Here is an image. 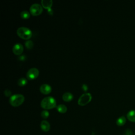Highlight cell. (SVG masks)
Listing matches in <instances>:
<instances>
[{
  "label": "cell",
  "mask_w": 135,
  "mask_h": 135,
  "mask_svg": "<svg viewBox=\"0 0 135 135\" xmlns=\"http://www.w3.org/2000/svg\"><path fill=\"white\" fill-rule=\"evenodd\" d=\"M56 100L52 97H45L41 102V107L45 110L53 109L56 107Z\"/></svg>",
  "instance_id": "cell-1"
},
{
  "label": "cell",
  "mask_w": 135,
  "mask_h": 135,
  "mask_svg": "<svg viewBox=\"0 0 135 135\" xmlns=\"http://www.w3.org/2000/svg\"><path fill=\"white\" fill-rule=\"evenodd\" d=\"M25 97L23 94H15L10 97L9 102L13 107H18L23 103Z\"/></svg>",
  "instance_id": "cell-2"
},
{
  "label": "cell",
  "mask_w": 135,
  "mask_h": 135,
  "mask_svg": "<svg viewBox=\"0 0 135 135\" xmlns=\"http://www.w3.org/2000/svg\"><path fill=\"white\" fill-rule=\"evenodd\" d=\"M16 33L19 37L24 40L30 39L32 35V32L31 30L24 26L18 28L16 31Z\"/></svg>",
  "instance_id": "cell-3"
},
{
  "label": "cell",
  "mask_w": 135,
  "mask_h": 135,
  "mask_svg": "<svg viewBox=\"0 0 135 135\" xmlns=\"http://www.w3.org/2000/svg\"><path fill=\"white\" fill-rule=\"evenodd\" d=\"M92 99V95L90 93H84L82 94L78 99V103L79 105L84 106L89 103Z\"/></svg>",
  "instance_id": "cell-4"
},
{
  "label": "cell",
  "mask_w": 135,
  "mask_h": 135,
  "mask_svg": "<svg viewBox=\"0 0 135 135\" xmlns=\"http://www.w3.org/2000/svg\"><path fill=\"white\" fill-rule=\"evenodd\" d=\"M30 11L33 16H37L41 14L43 12L42 5L37 3L33 4L30 8Z\"/></svg>",
  "instance_id": "cell-5"
},
{
  "label": "cell",
  "mask_w": 135,
  "mask_h": 135,
  "mask_svg": "<svg viewBox=\"0 0 135 135\" xmlns=\"http://www.w3.org/2000/svg\"><path fill=\"white\" fill-rule=\"evenodd\" d=\"M39 75V70L36 68H31L26 73V77L28 80H32L36 79Z\"/></svg>",
  "instance_id": "cell-6"
},
{
  "label": "cell",
  "mask_w": 135,
  "mask_h": 135,
  "mask_svg": "<svg viewBox=\"0 0 135 135\" xmlns=\"http://www.w3.org/2000/svg\"><path fill=\"white\" fill-rule=\"evenodd\" d=\"M24 50V47L22 45V44H21V43H16L13 47L12 49V51L14 53V54H15V55H21Z\"/></svg>",
  "instance_id": "cell-7"
},
{
  "label": "cell",
  "mask_w": 135,
  "mask_h": 135,
  "mask_svg": "<svg viewBox=\"0 0 135 135\" xmlns=\"http://www.w3.org/2000/svg\"><path fill=\"white\" fill-rule=\"evenodd\" d=\"M40 91L43 94H47L51 92L52 88L48 84H43L40 87Z\"/></svg>",
  "instance_id": "cell-8"
},
{
  "label": "cell",
  "mask_w": 135,
  "mask_h": 135,
  "mask_svg": "<svg viewBox=\"0 0 135 135\" xmlns=\"http://www.w3.org/2000/svg\"><path fill=\"white\" fill-rule=\"evenodd\" d=\"M41 129L44 132H47L50 129V124L46 120H43L41 121L40 124Z\"/></svg>",
  "instance_id": "cell-9"
},
{
  "label": "cell",
  "mask_w": 135,
  "mask_h": 135,
  "mask_svg": "<svg viewBox=\"0 0 135 135\" xmlns=\"http://www.w3.org/2000/svg\"><path fill=\"white\" fill-rule=\"evenodd\" d=\"M53 4V1L52 0H42L41 4L42 7L45 9H50Z\"/></svg>",
  "instance_id": "cell-10"
},
{
  "label": "cell",
  "mask_w": 135,
  "mask_h": 135,
  "mask_svg": "<svg viewBox=\"0 0 135 135\" xmlns=\"http://www.w3.org/2000/svg\"><path fill=\"white\" fill-rule=\"evenodd\" d=\"M73 94L69 92L64 93L62 95V99L65 102L71 101L73 99Z\"/></svg>",
  "instance_id": "cell-11"
},
{
  "label": "cell",
  "mask_w": 135,
  "mask_h": 135,
  "mask_svg": "<svg viewBox=\"0 0 135 135\" xmlns=\"http://www.w3.org/2000/svg\"><path fill=\"white\" fill-rule=\"evenodd\" d=\"M127 117L130 121L135 122V110H131L128 112Z\"/></svg>",
  "instance_id": "cell-12"
},
{
  "label": "cell",
  "mask_w": 135,
  "mask_h": 135,
  "mask_svg": "<svg viewBox=\"0 0 135 135\" xmlns=\"http://www.w3.org/2000/svg\"><path fill=\"white\" fill-rule=\"evenodd\" d=\"M56 109L57 111L61 113H64L67 111V107L64 104H59L56 107Z\"/></svg>",
  "instance_id": "cell-13"
},
{
  "label": "cell",
  "mask_w": 135,
  "mask_h": 135,
  "mask_svg": "<svg viewBox=\"0 0 135 135\" xmlns=\"http://www.w3.org/2000/svg\"><path fill=\"white\" fill-rule=\"evenodd\" d=\"M126 122V119L124 116H121L119 117L116 121V124L118 126H123Z\"/></svg>",
  "instance_id": "cell-14"
},
{
  "label": "cell",
  "mask_w": 135,
  "mask_h": 135,
  "mask_svg": "<svg viewBox=\"0 0 135 135\" xmlns=\"http://www.w3.org/2000/svg\"><path fill=\"white\" fill-rule=\"evenodd\" d=\"M27 83V80L25 78H21L17 81V84L19 86H23L25 85Z\"/></svg>",
  "instance_id": "cell-15"
},
{
  "label": "cell",
  "mask_w": 135,
  "mask_h": 135,
  "mask_svg": "<svg viewBox=\"0 0 135 135\" xmlns=\"http://www.w3.org/2000/svg\"><path fill=\"white\" fill-rule=\"evenodd\" d=\"M20 16L23 19H27L30 17V14L27 11H23L21 12Z\"/></svg>",
  "instance_id": "cell-16"
},
{
  "label": "cell",
  "mask_w": 135,
  "mask_h": 135,
  "mask_svg": "<svg viewBox=\"0 0 135 135\" xmlns=\"http://www.w3.org/2000/svg\"><path fill=\"white\" fill-rule=\"evenodd\" d=\"M25 46L27 49H31L33 47L34 43H33L32 41L28 40H27L25 42Z\"/></svg>",
  "instance_id": "cell-17"
},
{
  "label": "cell",
  "mask_w": 135,
  "mask_h": 135,
  "mask_svg": "<svg viewBox=\"0 0 135 135\" xmlns=\"http://www.w3.org/2000/svg\"><path fill=\"white\" fill-rule=\"evenodd\" d=\"M41 115L42 118L47 119L49 116V112L46 110H44L41 112Z\"/></svg>",
  "instance_id": "cell-18"
},
{
  "label": "cell",
  "mask_w": 135,
  "mask_h": 135,
  "mask_svg": "<svg viewBox=\"0 0 135 135\" xmlns=\"http://www.w3.org/2000/svg\"><path fill=\"white\" fill-rule=\"evenodd\" d=\"M4 94H5V95L6 97H9V96H11V95L12 94V92H11V90L9 89H5L4 90Z\"/></svg>",
  "instance_id": "cell-19"
},
{
  "label": "cell",
  "mask_w": 135,
  "mask_h": 135,
  "mask_svg": "<svg viewBox=\"0 0 135 135\" xmlns=\"http://www.w3.org/2000/svg\"><path fill=\"white\" fill-rule=\"evenodd\" d=\"M82 88L83 90L85 91H86L88 90V86H87V85L86 84H83L82 85Z\"/></svg>",
  "instance_id": "cell-20"
},
{
  "label": "cell",
  "mask_w": 135,
  "mask_h": 135,
  "mask_svg": "<svg viewBox=\"0 0 135 135\" xmlns=\"http://www.w3.org/2000/svg\"><path fill=\"white\" fill-rule=\"evenodd\" d=\"M18 59H20V60L23 61V60H24L26 59V56L24 55H21V56H20Z\"/></svg>",
  "instance_id": "cell-21"
}]
</instances>
